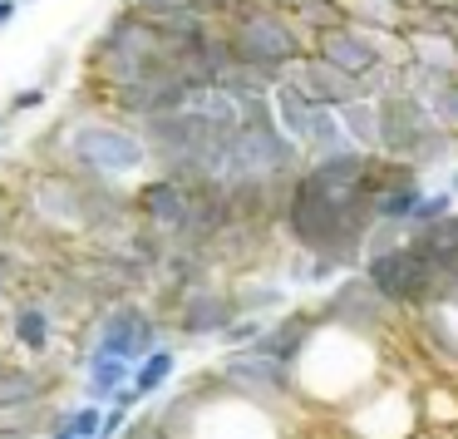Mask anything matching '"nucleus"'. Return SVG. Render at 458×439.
Returning a JSON list of instances; mask_svg holds the SVG:
<instances>
[{
    "instance_id": "obj_1",
    "label": "nucleus",
    "mask_w": 458,
    "mask_h": 439,
    "mask_svg": "<svg viewBox=\"0 0 458 439\" xmlns=\"http://www.w3.org/2000/svg\"><path fill=\"white\" fill-rule=\"evenodd\" d=\"M375 222V188H335V183H316L306 173L286 183V202L276 212V232L286 247L326 252L340 267H360L365 257V232Z\"/></svg>"
},
{
    "instance_id": "obj_2",
    "label": "nucleus",
    "mask_w": 458,
    "mask_h": 439,
    "mask_svg": "<svg viewBox=\"0 0 458 439\" xmlns=\"http://www.w3.org/2000/svg\"><path fill=\"white\" fill-rule=\"evenodd\" d=\"M45 153L55 168L70 178H109V183H139L148 173V143H143L139 124L119 119V114H64L55 124Z\"/></svg>"
},
{
    "instance_id": "obj_3",
    "label": "nucleus",
    "mask_w": 458,
    "mask_h": 439,
    "mask_svg": "<svg viewBox=\"0 0 458 439\" xmlns=\"http://www.w3.org/2000/svg\"><path fill=\"white\" fill-rule=\"evenodd\" d=\"M158 60H168L163 30L153 25V15L133 11L129 0H123L119 11L104 21V30L89 40V50H84V90H94L104 99L109 90L148 74Z\"/></svg>"
},
{
    "instance_id": "obj_4",
    "label": "nucleus",
    "mask_w": 458,
    "mask_h": 439,
    "mask_svg": "<svg viewBox=\"0 0 458 439\" xmlns=\"http://www.w3.org/2000/svg\"><path fill=\"white\" fill-rule=\"evenodd\" d=\"M222 30L232 40V60L261 70L267 80H286V70L310 50L301 25L276 0H232V11L222 15Z\"/></svg>"
},
{
    "instance_id": "obj_5",
    "label": "nucleus",
    "mask_w": 458,
    "mask_h": 439,
    "mask_svg": "<svg viewBox=\"0 0 458 439\" xmlns=\"http://www.w3.org/2000/svg\"><path fill=\"white\" fill-rule=\"evenodd\" d=\"M301 163H306V153H301V143L291 139L286 129H281L276 119H257V124H237V129L227 133V159H222V188H232V183H291L301 173Z\"/></svg>"
},
{
    "instance_id": "obj_6",
    "label": "nucleus",
    "mask_w": 458,
    "mask_h": 439,
    "mask_svg": "<svg viewBox=\"0 0 458 439\" xmlns=\"http://www.w3.org/2000/svg\"><path fill=\"white\" fill-rule=\"evenodd\" d=\"M208 375L217 380V390L227 400L257 405V409H267V415H276L281 405L296 400V366L261 356L257 346H227V356H222Z\"/></svg>"
},
{
    "instance_id": "obj_7",
    "label": "nucleus",
    "mask_w": 458,
    "mask_h": 439,
    "mask_svg": "<svg viewBox=\"0 0 458 439\" xmlns=\"http://www.w3.org/2000/svg\"><path fill=\"white\" fill-rule=\"evenodd\" d=\"M25 222L35 228V237H55V242H74L84 237V212H80V183L64 168L45 163L30 183H25L21 202H15Z\"/></svg>"
},
{
    "instance_id": "obj_8",
    "label": "nucleus",
    "mask_w": 458,
    "mask_h": 439,
    "mask_svg": "<svg viewBox=\"0 0 458 439\" xmlns=\"http://www.w3.org/2000/svg\"><path fill=\"white\" fill-rule=\"evenodd\" d=\"M316 321L320 326H340V331H355V336L379 340L399 321V311L379 297L375 281H369L365 271L350 267V271H340V277L326 287V297L316 301Z\"/></svg>"
},
{
    "instance_id": "obj_9",
    "label": "nucleus",
    "mask_w": 458,
    "mask_h": 439,
    "mask_svg": "<svg viewBox=\"0 0 458 439\" xmlns=\"http://www.w3.org/2000/svg\"><path fill=\"white\" fill-rule=\"evenodd\" d=\"M360 271L375 281V291L399 311V316H414L419 306L434 301V287H428V262L419 257V247L409 237L394 242V247H385V252H375V257H365V262H360Z\"/></svg>"
},
{
    "instance_id": "obj_10",
    "label": "nucleus",
    "mask_w": 458,
    "mask_h": 439,
    "mask_svg": "<svg viewBox=\"0 0 458 439\" xmlns=\"http://www.w3.org/2000/svg\"><path fill=\"white\" fill-rule=\"evenodd\" d=\"M163 316H168V326L178 331V340H217V331L237 316L227 271H217V277H198L192 287H182L178 301H173Z\"/></svg>"
},
{
    "instance_id": "obj_11",
    "label": "nucleus",
    "mask_w": 458,
    "mask_h": 439,
    "mask_svg": "<svg viewBox=\"0 0 458 439\" xmlns=\"http://www.w3.org/2000/svg\"><path fill=\"white\" fill-rule=\"evenodd\" d=\"M310 50H316L320 60H330L335 70L355 74V80H360V74H369V70H379L385 60H404L399 35H375V30L350 25V21L330 25L326 35H316V40H310Z\"/></svg>"
},
{
    "instance_id": "obj_12",
    "label": "nucleus",
    "mask_w": 458,
    "mask_h": 439,
    "mask_svg": "<svg viewBox=\"0 0 458 439\" xmlns=\"http://www.w3.org/2000/svg\"><path fill=\"white\" fill-rule=\"evenodd\" d=\"M188 84H182V74L173 70L168 60H158L148 74H139L133 84H119V90L104 94V109L119 114V119H153V114H168V109H182L188 104Z\"/></svg>"
},
{
    "instance_id": "obj_13",
    "label": "nucleus",
    "mask_w": 458,
    "mask_h": 439,
    "mask_svg": "<svg viewBox=\"0 0 458 439\" xmlns=\"http://www.w3.org/2000/svg\"><path fill=\"white\" fill-rule=\"evenodd\" d=\"M55 385H60L55 360H15L0 350V415L35 419V429H40V409L50 405Z\"/></svg>"
},
{
    "instance_id": "obj_14",
    "label": "nucleus",
    "mask_w": 458,
    "mask_h": 439,
    "mask_svg": "<svg viewBox=\"0 0 458 439\" xmlns=\"http://www.w3.org/2000/svg\"><path fill=\"white\" fill-rule=\"evenodd\" d=\"M60 326L64 321L45 306L35 291L15 287L11 301H5V340H11L21 356L30 360H55V346H60Z\"/></svg>"
},
{
    "instance_id": "obj_15",
    "label": "nucleus",
    "mask_w": 458,
    "mask_h": 439,
    "mask_svg": "<svg viewBox=\"0 0 458 439\" xmlns=\"http://www.w3.org/2000/svg\"><path fill=\"white\" fill-rule=\"evenodd\" d=\"M188 188H192V183H178V178H168V173H153L148 168L129 188L133 218H139L143 228H153L158 237L173 242L182 232V222H188Z\"/></svg>"
},
{
    "instance_id": "obj_16",
    "label": "nucleus",
    "mask_w": 458,
    "mask_h": 439,
    "mask_svg": "<svg viewBox=\"0 0 458 439\" xmlns=\"http://www.w3.org/2000/svg\"><path fill=\"white\" fill-rule=\"evenodd\" d=\"M375 109H379V159L409 163V149H414V139L424 133V124L434 119V114H428L424 99H419L414 90H404V84H389L375 99Z\"/></svg>"
},
{
    "instance_id": "obj_17",
    "label": "nucleus",
    "mask_w": 458,
    "mask_h": 439,
    "mask_svg": "<svg viewBox=\"0 0 458 439\" xmlns=\"http://www.w3.org/2000/svg\"><path fill=\"white\" fill-rule=\"evenodd\" d=\"M409 242H414L419 257L428 262V287H434V301L454 297V291H458V208L444 212V218H434V222L409 228Z\"/></svg>"
},
{
    "instance_id": "obj_18",
    "label": "nucleus",
    "mask_w": 458,
    "mask_h": 439,
    "mask_svg": "<svg viewBox=\"0 0 458 439\" xmlns=\"http://www.w3.org/2000/svg\"><path fill=\"white\" fill-rule=\"evenodd\" d=\"M316 306H286L276 311V316H267V326H261V336L251 340V346L261 350V356L271 360H286V366H296L301 356H306L310 336H316Z\"/></svg>"
},
{
    "instance_id": "obj_19",
    "label": "nucleus",
    "mask_w": 458,
    "mask_h": 439,
    "mask_svg": "<svg viewBox=\"0 0 458 439\" xmlns=\"http://www.w3.org/2000/svg\"><path fill=\"white\" fill-rule=\"evenodd\" d=\"M286 80L296 84L306 99H316V104H330V109H340V104H350V99H360V80L355 74H345V70H335L330 60H320L316 50H306L296 65L286 70Z\"/></svg>"
},
{
    "instance_id": "obj_20",
    "label": "nucleus",
    "mask_w": 458,
    "mask_h": 439,
    "mask_svg": "<svg viewBox=\"0 0 458 439\" xmlns=\"http://www.w3.org/2000/svg\"><path fill=\"white\" fill-rule=\"evenodd\" d=\"M232 287V301H237V311H247V316H276V311L291 306V287L276 277H267V271L257 267H237L227 277Z\"/></svg>"
},
{
    "instance_id": "obj_21",
    "label": "nucleus",
    "mask_w": 458,
    "mask_h": 439,
    "mask_svg": "<svg viewBox=\"0 0 458 439\" xmlns=\"http://www.w3.org/2000/svg\"><path fill=\"white\" fill-rule=\"evenodd\" d=\"M414 419H419V429H434V435H458V370L419 385Z\"/></svg>"
},
{
    "instance_id": "obj_22",
    "label": "nucleus",
    "mask_w": 458,
    "mask_h": 439,
    "mask_svg": "<svg viewBox=\"0 0 458 439\" xmlns=\"http://www.w3.org/2000/svg\"><path fill=\"white\" fill-rule=\"evenodd\" d=\"M129 375H133V360L109 356V350H80V390H84V400H94V405H109L114 390H119Z\"/></svg>"
},
{
    "instance_id": "obj_23",
    "label": "nucleus",
    "mask_w": 458,
    "mask_h": 439,
    "mask_svg": "<svg viewBox=\"0 0 458 439\" xmlns=\"http://www.w3.org/2000/svg\"><path fill=\"white\" fill-rule=\"evenodd\" d=\"M340 271L345 267H340L335 257L306 252V247H286V262H281V277H286V287H296V291H326Z\"/></svg>"
},
{
    "instance_id": "obj_24",
    "label": "nucleus",
    "mask_w": 458,
    "mask_h": 439,
    "mask_svg": "<svg viewBox=\"0 0 458 439\" xmlns=\"http://www.w3.org/2000/svg\"><path fill=\"white\" fill-rule=\"evenodd\" d=\"M173 375H178V340L163 336L153 350H143V356L133 360V375H129V380H133V385H139L148 400H158L163 390L173 385Z\"/></svg>"
},
{
    "instance_id": "obj_25",
    "label": "nucleus",
    "mask_w": 458,
    "mask_h": 439,
    "mask_svg": "<svg viewBox=\"0 0 458 439\" xmlns=\"http://www.w3.org/2000/svg\"><path fill=\"white\" fill-rule=\"evenodd\" d=\"M409 163H414L419 173H444L448 163H458V133L448 129V124L428 119L424 133L414 139V149H409Z\"/></svg>"
},
{
    "instance_id": "obj_26",
    "label": "nucleus",
    "mask_w": 458,
    "mask_h": 439,
    "mask_svg": "<svg viewBox=\"0 0 458 439\" xmlns=\"http://www.w3.org/2000/svg\"><path fill=\"white\" fill-rule=\"evenodd\" d=\"M340 5H345L350 25L375 30V35H399L404 30V15H409L404 0H340Z\"/></svg>"
},
{
    "instance_id": "obj_27",
    "label": "nucleus",
    "mask_w": 458,
    "mask_h": 439,
    "mask_svg": "<svg viewBox=\"0 0 458 439\" xmlns=\"http://www.w3.org/2000/svg\"><path fill=\"white\" fill-rule=\"evenodd\" d=\"M340 124H345V139L355 143V149L379 153V109H375V99H369V94L340 104Z\"/></svg>"
},
{
    "instance_id": "obj_28",
    "label": "nucleus",
    "mask_w": 458,
    "mask_h": 439,
    "mask_svg": "<svg viewBox=\"0 0 458 439\" xmlns=\"http://www.w3.org/2000/svg\"><path fill=\"white\" fill-rule=\"evenodd\" d=\"M286 11H291V21L301 25L306 40H316V35H326L330 25L345 21V5H340V0H291Z\"/></svg>"
},
{
    "instance_id": "obj_29",
    "label": "nucleus",
    "mask_w": 458,
    "mask_h": 439,
    "mask_svg": "<svg viewBox=\"0 0 458 439\" xmlns=\"http://www.w3.org/2000/svg\"><path fill=\"white\" fill-rule=\"evenodd\" d=\"M153 25H158L168 40H192V35H202L212 25V15L208 11H198V5H178V11H163V15H153Z\"/></svg>"
},
{
    "instance_id": "obj_30",
    "label": "nucleus",
    "mask_w": 458,
    "mask_h": 439,
    "mask_svg": "<svg viewBox=\"0 0 458 439\" xmlns=\"http://www.w3.org/2000/svg\"><path fill=\"white\" fill-rule=\"evenodd\" d=\"M458 208V198L438 183V188H424L419 193V202H414V212H409V228H419V222H434V218H444V212H454Z\"/></svg>"
},
{
    "instance_id": "obj_31",
    "label": "nucleus",
    "mask_w": 458,
    "mask_h": 439,
    "mask_svg": "<svg viewBox=\"0 0 458 439\" xmlns=\"http://www.w3.org/2000/svg\"><path fill=\"white\" fill-rule=\"evenodd\" d=\"M45 104H50V90H45L40 80L25 84V90L11 94V104H5V114H0V124H11V119H25V114H40Z\"/></svg>"
},
{
    "instance_id": "obj_32",
    "label": "nucleus",
    "mask_w": 458,
    "mask_h": 439,
    "mask_svg": "<svg viewBox=\"0 0 458 439\" xmlns=\"http://www.w3.org/2000/svg\"><path fill=\"white\" fill-rule=\"evenodd\" d=\"M129 419H133V409H123V405H104L99 439H119V435H129Z\"/></svg>"
},
{
    "instance_id": "obj_33",
    "label": "nucleus",
    "mask_w": 458,
    "mask_h": 439,
    "mask_svg": "<svg viewBox=\"0 0 458 439\" xmlns=\"http://www.w3.org/2000/svg\"><path fill=\"white\" fill-rule=\"evenodd\" d=\"M64 65H70V50H55L50 60H45V70H40V84H45V90H55V84H60Z\"/></svg>"
},
{
    "instance_id": "obj_34",
    "label": "nucleus",
    "mask_w": 458,
    "mask_h": 439,
    "mask_svg": "<svg viewBox=\"0 0 458 439\" xmlns=\"http://www.w3.org/2000/svg\"><path fill=\"white\" fill-rule=\"evenodd\" d=\"M129 5L143 15H163V11H178V5H192V0H129Z\"/></svg>"
},
{
    "instance_id": "obj_35",
    "label": "nucleus",
    "mask_w": 458,
    "mask_h": 439,
    "mask_svg": "<svg viewBox=\"0 0 458 439\" xmlns=\"http://www.w3.org/2000/svg\"><path fill=\"white\" fill-rule=\"evenodd\" d=\"M15 15H21V0H0V30H5Z\"/></svg>"
},
{
    "instance_id": "obj_36",
    "label": "nucleus",
    "mask_w": 458,
    "mask_h": 439,
    "mask_svg": "<svg viewBox=\"0 0 458 439\" xmlns=\"http://www.w3.org/2000/svg\"><path fill=\"white\" fill-rule=\"evenodd\" d=\"M444 188H448V193H454V198H458V168H454V163H448V178H444Z\"/></svg>"
},
{
    "instance_id": "obj_37",
    "label": "nucleus",
    "mask_w": 458,
    "mask_h": 439,
    "mask_svg": "<svg viewBox=\"0 0 458 439\" xmlns=\"http://www.w3.org/2000/svg\"><path fill=\"white\" fill-rule=\"evenodd\" d=\"M5 301H11V287H5V281H0V311H5Z\"/></svg>"
},
{
    "instance_id": "obj_38",
    "label": "nucleus",
    "mask_w": 458,
    "mask_h": 439,
    "mask_svg": "<svg viewBox=\"0 0 458 439\" xmlns=\"http://www.w3.org/2000/svg\"><path fill=\"white\" fill-rule=\"evenodd\" d=\"M21 5H40V0H21Z\"/></svg>"
}]
</instances>
